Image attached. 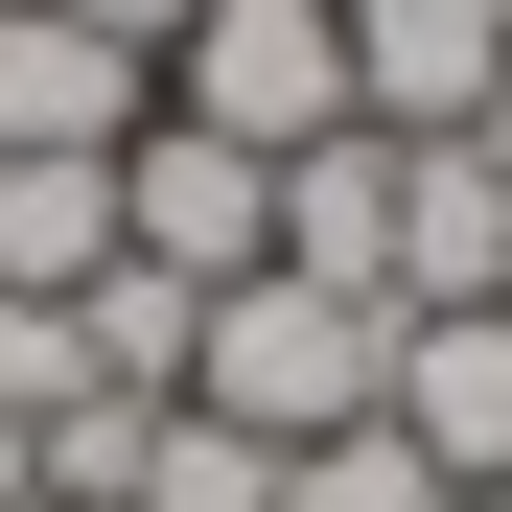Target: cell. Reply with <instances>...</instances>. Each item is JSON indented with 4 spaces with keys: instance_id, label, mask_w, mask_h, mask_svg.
<instances>
[{
    "instance_id": "cell-1",
    "label": "cell",
    "mask_w": 512,
    "mask_h": 512,
    "mask_svg": "<svg viewBox=\"0 0 512 512\" xmlns=\"http://www.w3.org/2000/svg\"><path fill=\"white\" fill-rule=\"evenodd\" d=\"M373 396H396V303L350 280H233L187 326V419H233V443H350Z\"/></svg>"
},
{
    "instance_id": "cell-2",
    "label": "cell",
    "mask_w": 512,
    "mask_h": 512,
    "mask_svg": "<svg viewBox=\"0 0 512 512\" xmlns=\"http://www.w3.org/2000/svg\"><path fill=\"white\" fill-rule=\"evenodd\" d=\"M163 117H187V140H233V163L350 140V0H187V47H163Z\"/></svg>"
},
{
    "instance_id": "cell-3",
    "label": "cell",
    "mask_w": 512,
    "mask_h": 512,
    "mask_svg": "<svg viewBox=\"0 0 512 512\" xmlns=\"http://www.w3.org/2000/svg\"><path fill=\"white\" fill-rule=\"evenodd\" d=\"M117 256H140V280H187V303L280 280V163H233V140H187V117H140V140H117Z\"/></svg>"
},
{
    "instance_id": "cell-4",
    "label": "cell",
    "mask_w": 512,
    "mask_h": 512,
    "mask_svg": "<svg viewBox=\"0 0 512 512\" xmlns=\"http://www.w3.org/2000/svg\"><path fill=\"white\" fill-rule=\"evenodd\" d=\"M396 443H419V489L443 512H512V303H443V326H396Z\"/></svg>"
},
{
    "instance_id": "cell-5",
    "label": "cell",
    "mask_w": 512,
    "mask_h": 512,
    "mask_svg": "<svg viewBox=\"0 0 512 512\" xmlns=\"http://www.w3.org/2000/svg\"><path fill=\"white\" fill-rule=\"evenodd\" d=\"M163 117V70L94 47V24H47V0H0V163H117Z\"/></svg>"
},
{
    "instance_id": "cell-6",
    "label": "cell",
    "mask_w": 512,
    "mask_h": 512,
    "mask_svg": "<svg viewBox=\"0 0 512 512\" xmlns=\"http://www.w3.org/2000/svg\"><path fill=\"white\" fill-rule=\"evenodd\" d=\"M512 70V0H350V117L373 140H466Z\"/></svg>"
},
{
    "instance_id": "cell-7",
    "label": "cell",
    "mask_w": 512,
    "mask_h": 512,
    "mask_svg": "<svg viewBox=\"0 0 512 512\" xmlns=\"http://www.w3.org/2000/svg\"><path fill=\"white\" fill-rule=\"evenodd\" d=\"M443 303H512V187H489V140H396V326H443Z\"/></svg>"
},
{
    "instance_id": "cell-8",
    "label": "cell",
    "mask_w": 512,
    "mask_h": 512,
    "mask_svg": "<svg viewBox=\"0 0 512 512\" xmlns=\"http://www.w3.org/2000/svg\"><path fill=\"white\" fill-rule=\"evenodd\" d=\"M280 280H350V303H396V140H373V117L280 163Z\"/></svg>"
},
{
    "instance_id": "cell-9",
    "label": "cell",
    "mask_w": 512,
    "mask_h": 512,
    "mask_svg": "<svg viewBox=\"0 0 512 512\" xmlns=\"http://www.w3.org/2000/svg\"><path fill=\"white\" fill-rule=\"evenodd\" d=\"M117 280V163H0V303H94Z\"/></svg>"
},
{
    "instance_id": "cell-10",
    "label": "cell",
    "mask_w": 512,
    "mask_h": 512,
    "mask_svg": "<svg viewBox=\"0 0 512 512\" xmlns=\"http://www.w3.org/2000/svg\"><path fill=\"white\" fill-rule=\"evenodd\" d=\"M117 512H280V443H233V419H187V396H163L140 419V489Z\"/></svg>"
},
{
    "instance_id": "cell-11",
    "label": "cell",
    "mask_w": 512,
    "mask_h": 512,
    "mask_svg": "<svg viewBox=\"0 0 512 512\" xmlns=\"http://www.w3.org/2000/svg\"><path fill=\"white\" fill-rule=\"evenodd\" d=\"M280 512H443V489H419L396 419H350V443H280Z\"/></svg>"
},
{
    "instance_id": "cell-12",
    "label": "cell",
    "mask_w": 512,
    "mask_h": 512,
    "mask_svg": "<svg viewBox=\"0 0 512 512\" xmlns=\"http://www.w3.org/2000/svg\"><path fill=\"white\" fill-rule=\"evenodd\" d=\"M47 24H94V47H140V70H163V47H187V0H47Z\"/></svg>"
},
{
    "instance_id": "cell-13",
    "label": "cell",
    "mask_w": 512,
    "mask_h": 512,
    "mask_svg": "<svg viewBox=\"0 0 512 512\" xmlns=\"http://www.w3.org/2000/svg\"><path fill=\"white\" fill-rule=\"evenodd\" d=\"M466 140H489V187H512V70H489V117H466Z\"/></svg>"
},
{
    "instance_id": "cell-14",
    "label": "cell",
    "mask_w": 512,
    "mask_h": 512,
    "mask_svg": "<svg viewBox=\"0 0 512 512\" xmlns=\"http://www.w3.org/2000/svg\"><path fill=\"white\" fill-rule=\"evenodd\" d=\"M47 512H94V489H47Z\"/></svg>"
}]
</instances>
